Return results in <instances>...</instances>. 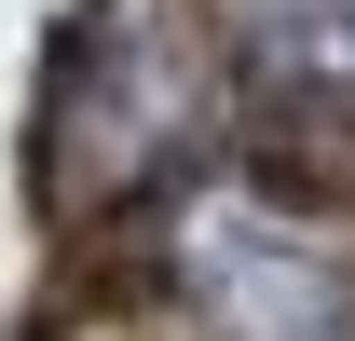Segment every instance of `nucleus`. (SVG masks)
Segmentation results:
<instances>
[{
	"label": "nucleus",
	"instance_id": "nucleus-1",
	"mask_svg": "<svg viewBox=\"0 0 355 341\" xmlns=\"http://www.w3.org/2000/svg\"><path fill=\"white\" fill-rule=\"evenodd\" d=\"M205 123H219V42L191 28V0H83L42 96V205L55 218L137 205L205 150Z\"/></svg>",
	"mask_w": 355,
	"mask_h": 341
},
{
	"label": "nucleus",
	"instance_id": "nucleus-3",
	"mask_svg": "<svg viewBox=\"0 0 355 341\" xmlns=\"http://www.w3.org/2000/svg\"><path fill=\"white\" fill-rule=\"evenodd\" d=\"M178 287L219 341H342V273L287 232V205H260V218L191 205L178 218Z\"/></svg>",
	"mask_w": 355,
	"mask_h": 341
},
{
	"label": "nucleus",
	"instance_id": "nucleus-2",
	"mask_svg": "<svg viewBox=\"0 0 355 341\" xmlns=\"http://www.w3.org/2000/svg\"><path fill=\"white\" fill-rule=\"evenodd\" d=\"M219 110L246 191L287 218H355V0H260L219 42Z\"/></svg>",
	"mask_w": 355,
	"mask_h": 341
}]
</instances>
